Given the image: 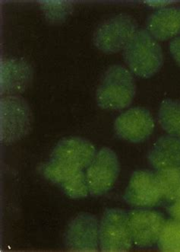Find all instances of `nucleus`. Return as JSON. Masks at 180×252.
Instances as JSON below:
<instances>
[{"instance_id":"f257e3e1","label":"nucleus","mask_w":180,"mask_h":252,"mask_svg":"<svg viewBox=\"0 0 180 252\" xmlns=\"http://www.w3.org/2000/svg\"><path fill=\"white\" fill-rule=\"evenodd\" d=\"M92 143L81 137L61 140L54 147L41 172L52 183L61 185L88 168L96 155Z\"/></svg>"},{"instance_id":"f03ea898","label":"nucleus","mask_w":180,"mask_h":252,"mask_svg":"<svg viewBox=\"0 0 180 252\" xmlns=\"http://www.w3.org/2000/svg\"><path fill=\"white\" fill-rule=\"evenodd\" d=\"M136 85L131 72L113 65L104 72L96 92V101L102 109L119 111L129 108L135 98Z\"/></svg>"},{"instance_id":"7ed1b4c3","label":"nucleus","mask_w":180,"mask_h":252,"mask_svg":"<svg viewBox=\"0 0 180 252\" xmlns=\"http://www.w3.org/2000/svg\"><path fill=\"white\" fill-rule=\"evenodd\" d=\"M123 58L130 72L143 79L156 74L163 63L161 47L146 29L137 31L123 50Z\"/></svg>"},{"instance_id":"20e7f679","label":"nucleus","mask_w":180,"mask_h":252,"mask_svg":"<svg viewBox=\"0 0 180 252\" xmlns=\"http://www.w3.org/2000/svg\"><path fill=\"white\" fill-rule=\"evenodd\" d=\"M33 115L27 101L20 95L2 96L0 100V140L12 144L29 134Z\"/></svg>"},{"instance_id":"39448f33","label":"nucleus","mask_w":180,"mask_h":252,"mask_svg":"<svg viewBox=\"0 0 180 252\" xmlns=\"http://www.w3.org/2000/svg\"><path fill=\"white\" fill-rule=\"evenodd\" d=\"M138 31L136 21L127 14H120L101 23L94 33L93 41L100 51L116 54L124 50Z\"/></svg>"},{"instance_id":"423d86ee","label":"nucleus","mask_w":180,"mask_h":252,"mask_svg":"<svg viewBox=\"0 0 180 252\" xmlns=\"http://www.w3.org/2000/svg\"><path fill=\"white\" fill-rule=\"evenodd\" d=\"M100 249L103 252H129L132 238L129 222V213L121 209H107L99 227Z\"/></svg>"},{"instance_id":"0eeeda50","label":"nucleus","mask_w":180,"mask_h":252,"mask_svg":"<svg viewBox=\"0 0 180 252\" xmlns=\"http://www.w3.org/2000/svg\"><path fill=\"white\" fill-rule=\"evenodd\" d=\"M119 174L120 162L115 152L107 147L101 149L86 168L90 194L93 197L106 194L116 183Z\"/></svg>"},{"instance_id":"6e6552de","label":"nucleus","mask_w":180,"mask_h":252,"mask_svg":"<svg viewBox=\"0 0 180 252\" xmlns=\"http://www.w3.org/2000/svg\"><path fill=\"white\" fill-rule=\"evenodd\" d=\"M133 244L139 249H150L158 242L165 217L155 210L141 208L129 212Z\"/></svg>"},{"instance_id":"1a4fd4ad","label":"nucleus","mask_w":180,"mask_h":252,"mask_svg":"<svg viewBox=\"0 0 180 252\" xmlns=\"http://www.w3.org/2000/svg\"><path fill=\"white\" fill-rule=\"evenodd\" d=\"M99 227L95 216L88 213L77 215L70 222L64 243L70 252H95L100 249Z\"/></svg>"},{"instance_id":"9d476101","label":"nucleus","mask_w":180,"mask_h":252,"mask_svg":"<svg viewBox=\"0 0 180 252\" xmlns=\"http://www.w3.org/2000/svg\"><path fill=\"white\" fill-rule=\"evenodd\" d=\"M154 129V121L150 111L137 107L125 111L114 122V130L119 138L133 143L145 141Z\"/></svg>"},{"instance_id":"9b49d317","label":"nucleus","mask_w":180,"mask_h":252,"mask_svg":"<svg viewBox=\"0 0 180 252\" xmlns=\"http://www.w3.org/2000/svg\"><path fill=\"white\" fill-rule=\"evenodd\" d=\"M125 201L138 208L155 207L162 200L155 172L138 170L131 175L124 194Z\"/></svg>"},{"instance_id":"f8f14e48","label":"nucleus","mask_w":180,"mask_h":252,"mask_svg":"<svg viewBox=\"0 0 180 252\" xmlns=\"http://www.w3.org/2000/svg\"><path fill=\"white\" fill-rule=\"evenodd\" d=\"M1 95H19L33 79L32 66L24 59L5 58L0 64Z\"/></svg>"},{"instance_id":"ddd939ff","label":"nucleus","mask_w":180,"mask_h":252,"mask_svg":"<svg viewBox=\"0 0 180 252\" xmlns=\"http://www.w3.org/2000/svg\"><path fill=\"white\" fill-rule=\"evenodd\" d=\"M146 31L160 41L180 35V5H172L151 14L146 20Z\"/></svg>"},{"instance_id":"4468645a","label":"nucleus","mask_w":180,"mask_h":252,"mask_svg":"<svg viewBox=\"0 0 180 252\" xmlns=\"http://www.w3.org/2000/svg\"><path fill=\"white\" fill-rule=\"evenodd\" d=\"M148 161L156 170L180 168V138L171 135L159 138L148 153Z\"/></svg>"},{"instance_id":"2eb2a0df","label":"nucleus","mask_w":180,"mask_h":252,"mask_svg":"<svg viewBox=\"0 0 180 252\" xmlns=\"http://www.w3.org/2000/svg\"><path fill=\"white\" fill-rule=\"evenodd\" d=\"M158 121L168 135L180 138V101L163 100L159 108Z\"/></svg>"},{"instance_id":"dca6fc26","label":"nucleus","mask_w":180,"mask_h":252,"mask_svg":"<svg viewBox=\"0 0 180 252\" xmlns=\"http://www.w3.org/2000/svg\"><path fill=\"white\" fill-rule=\"evenodd\" d=\"M162 199L174 203L180 199V168H168L155 172Z\"/></svg>"},{"instance_id":"f3484780","label":"nucleus","mask_w":180,"mask_h":252,"mask_svg":"<svg viewBox=\"0 0 180 252\" xmlns=\"http://www.w3.org/2000/svg\"><path fill=\"white\" fill-rule=\"evenodd\" d=\"M46 20L51 24H62L74 10L73 1L69 0H40L37 1Z\"/></svg>"},{"instance_id":"a211bd4d","label":"nucleus","mask_w":180,"mask_h":252,"mask_svg":"<svg viewBox=\"0 0 180 252\" xmlns=\"http://www.w3.org/2000/svg\"><path fill=\"white\" fill-rule=\"evenodd\" d=\"M157 245L161 252H180V220L166 221Z\"/></svg>"},{"instance_id":"6ab92c4d","label":"nucleus","mask_w":180,"mask_h":252,"mask_svg":"<svg viewBox=\"0 0 180 252\" xmlns=\"http://www.w3.org/2000/svg\"><path fill=\"white\" fill-rule=\"evenodd\" d=\"M61 189L70 198H84L89 194L85 172H82L61 185Z\"/></svg>"},{"instance_id":"aec40b11","label":"nucleus","mask_w":180,"mask_h":252,"mask_svg":"<svg viewBox=\"0 0 180 252\" xmlns=\"http://www.w3.org/2000/svg\"><path fill=\"white\" fill-rule=\"evenodd\" d=\"M169 49L172 57L180 67V36L172 39L169 44Z\"/></svg>"},{"instance_id":"412c9836","label":"nucleus","mask_w":180,"mask_h":252,"mask_svg":"<svg viewBox=\"0 0 180 252\" xmlns=\"http://www.w3.org/2000/svg\"><path fill=\"white\" fill-rule=\"evenodd\" d=\"M145 3L148 6L152 8H156V9H161L167 7L172 6V5L177 3L176 1H168V0H150V1H145Z\"/></svg>"},{"instance_id":"4be33fe9","label":"nucleus","mask_w":180,"mask_h":252,"mask_svg":"<svg viewBox=\"0 0 180 252\" xmlns=\"http://www.w3.org/2000/svg\"><path fill=\"white\" fill-rule=\"evenodd\" d=\"M168 212L172 218L180 220V199L176 200L170 205Z\"/></svg>"}]
</instances>
